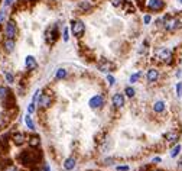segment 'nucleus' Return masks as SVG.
Returning a JSON list of instances; mask_svg holds the SVG:
<instances>
[{
  "label": "nucleus",
  "mask_w": 182,
  "mask_h": 171,
  "mask_svg": "<svg viewBox=\"0 0 182 171\" xmlns=\"http://www.w3.org/2000/svg\"><path fill=\"white\" fill-rule=\"evenodd\" d=\"M40 155L38 154V151L35 149H28V151H23L20 155H19V160L23 165H35L38 161H39Z\"/></svg>",
  "instance_id": "nucleus-1"
},
{
  "label": "nucleus",
  "mask_w": 182,
  "mask_h": 171,
  "mask_svg": "<svg viewBox=\"0 0 182 171\" xmlns=\"http://www.w3.org/2000/svg\"><path fill=\"white\" fill-rule=\"evenodd\" d=\"M163 26L168 32H175L176 29H179L182 26V20L179 18H165L163 19Z\"/></svg>",
  "instance_id": "nucleus-2"
},
{
  "label": "nucleus",
  "mask_w": 182,
  "mask_h": 171,
  "mask_svg": "<svg viewBox=\"0 0 182 171\" xmlns=\"http://www.w3.org/2000/svg\"><path fill=\"white\" fill-rule=\"evenodd\" d=\"M56 38H58V25H52L45 32V41L48 45H54L56 42Z\"/></svg>",
  "instance_id": "nucleus-3"
},
{
  "label": "nucleus",
  "mask_w": 182,
  "mask_h": 171,
  "mask_svg": "<svg viewBox=\"0 0 182 171\" xmlns=\"http://www.w3.org/2000/svg\"><path fill=\"white\" fill-rule=\"evenodd\" d=\"M104 103H106V99H104L103 94H96V96H93V97L88 100V104H90V107H91L93 110L101 109V107L104 106Z\"/></svg>",
  "instance_id": "nucleus-4"
},
{
  "label": "nucleus",
  "mask_w": 182,
  "mask_h": 171,
  "mask_svg": "<svg viewBox=\"0 0 182 171\" xmlns=\"http://www.w3.org/2000/svg\"><path fill=\"white\" fill-rule=\"evenodd\" d=\"M156 57H158L159 61H162V62H165V64H171V62H172V51L168 49V48H160V49H158Z\"/></svg>",
  "instance_id": "nucleus-5"
},
{
  "label": "nucleus",
  "mask_w": 182,
  "mask_h": 171,
  "mask_svg": "<svg viewBox=\"0 0 182 171\" xmlns=\"http://www.w3.org/2000/svg\"><path fill=\"white\" fill-rule=\"evenodd\" d=\"M52 102H54L52 94H49V93H40L39 100H38V104H39L40 109H48V107L52 104Z\"/></svg>",
  "instance_id": "nucleus-6"
},
{
  "label": "nucleus",
  "mask_w": 182,
  "mask_h": 171,
  "mask_svg": "<svg viewBox=\"0 0 182 171\" xmlns=\"http://www.w3.org/2000/svg\"><path fill=\"white\" fill-rule=\"evenodd\" d=\"M16 34H17L16 23H15L13 20H9V22L6 23V28H4V35H6V38H9V39H15Z\"/></svg>",
  "instance_id": "nucleus-7"
},
{
  "label": "nucleus",
  "mask_w": 182,
  "mask_h": 171,
  "mask_svg": "<svg viewBox=\"0 0 182 171\" xmlns=\"http://www.w3.org/2000/svg\"><path fill=\"white\" fill-rule=\"evenodd\" d=\"M71 31H73V34L75 36H78V38L82 36L84 32H85V25H84V22H82V20H74Z\"/></svg>",
  "instance_id": "nucleus-8"
},
{
  "label": "nucleus",
  "mask_w": 182,
  "mask_h": 171,
  "mask_svg": "<svg viewBox=\"0 0 182 171\" xmlns=\"http://www.w3.org/2000/svg\"><path fill=\"white\" fill-rule=\"evenodd\" d=\"M124 102H126V99H124V94H123V93H116V94H113V97H111V104H113L114 109L123 107V106H124Z\"/></svg>",
  "instance_id": "nucleus-9"
},
{
  "label": "nucleus",
  "mask_w": 182,
  "mask_h": 171,
  "mask_svg": "<svg viewBox=\"0 0 182 171\" xmlns=\"http://www.w3.org/2000/svg\"><path fill=\"white\" fill-rule=\"evenodd\" d=\"M159 77H160V74H159V70H156V68H149L146 73V78L149 83H156L159 80Z\"/></svg>",
  "instance_id": "nucleus-10"
},
{
  "label": "nucleus",
  "mask_w": 182,
  "mask_h": 171,
  "mask_svg": "<svg viewBox=\"0 0 182 171\" xmlns=\"http://www.w3.org/2000/svg\"><path fill=\"white\" fill-rule=\"evenodd\" d=\"M163 6H165L163 0H149L147 1V9L152 12H159Z\"/></svg>",
  "instance_id": "nucleus-11"
},
{
  "label": "nucleus",
  "mask_w": 182,
  "mask_h": 171,
  "mask_svg": "<svg viewBox=\"0 0 182 171\" xmlns=\"http://www.w3.org/2000/svg\"><path fill=\"white\" fill-rule=\"evenodd\" d=\"M98 70H100V71H104V73H110V71L114 70V64L107 61V60H101V61L98 62Z\"/></svg>",
  "instance_id": "nucleus-12"
},
{
  "label": "nucleus",
  "mask_w": 182,
  "mask_h": 171,
  "mask_svg": "<svg viewBox=\"0 0 182 171\" xmlns=\"http://www.w3.org/2000/svg\"><path fill=\"white\" fill-rule=\"evenodd\" d=\"M12 141L15 145H23L26 141V135L22 132H15V133H12Z\"/></svg>",
  "instance_id": "nucleus-13"
},
{
  "label": "nucleus",
  "mask_w": 182,
  "mask_h": 171,
  "mask_svg": "<svg viewBox=\"0 0 182 171\" xmlns=\"http://www.w3.org/2000/svg\"><path fill=\"white\" fill-rule=\"evenodd\" d=\"M25 65H26V68H28L29 71H33V70H36L38 62H36V60H35V57H32V55H28V57L25 58Z\"/></svg>",
  "instance_id": "nucleus-14"
},
{
  "label": "nucleus",
  "mask_w": 182,
  "mask_h": 171,
  "mask_svg": "<svg viewBox=\"0 0 182 171\" xmlns=\"http://www.w3.org/2000/svg\"><path fill=\"white\" fill-rule=\"evenodd\" d=\"M178 138H179V132L178 130H169L168 133H165V139L169 144H175L178 141Z\"/></svg>",
  "instance_id": "nucleus-15"
},
{
  "label": "nucleus",
  "mask_w": 182,
  "mask_h": 171,
  "mask_svg": "<svg viewBox=\"0 0 182 171\" xmlns=\"http://www.w3.org/2000/svg\"><path fill=\"white\" fill-rule=\"evenodd\" d=\"M75 165H77V160H75L74 157L65 158V161H64V164H62L64 170H67V171H71L73 168H75Z\"/></svg>",
  "instance_id": "nucleus-16"
},
{
  "label": "nucleus",
  "mask_w": 182,
  "mask_h": 171,
  "mask_svg": "<svg viewBox=\"0 0 182 171\" xmlns=\"http://www.w3.org/2000/svg\"><path fill=\"white\" fill-rule=\"evenodd\" d=\"M165 110V102L163 100H158L153 103V112L155 113H162Z\"/></svg>",
  "instance_id": "nucleus-17"
},
{
  "label": "nucleus",
  "mask_w": 182,
  "mask_h": 171,
  "mask_svg": "<svg viewBox=\"0 0 182 171\" xmlns=\"http://www.w3.org/2000/svg\"><path fill=\"white\" fill-rule=\"evenodd\" d=\"M3 46H4V49H6L7 52H13V51H15V41L6 38V41L3 42Z\"/></svg>",
  "instance_id": "nucleus-18"
},
{
  "label": "nucleus",
  "mask_w": 182,
  "mask_h": 171,
  "mask_svg": "<svg viewBox=\"0 0 182 171\" xmlns=\"http://www.w3.org/2000/svg\"><path fill=\"white\" fill-rule=\"evenodd\" d=\"M67 76H68V71L65 68H58L56 73H55V78L56 80H64Z\"/></svg>",
  "instance_id": "nucleus-19"
},
{
  "label": "nucleus",
  "mask_w": 182,
  "mask_h": 171,
  "mask_svg": "<svg viewBox=\"0 0 182 171\" xmlns=\"http://www.w3.org/2000/svg\"><path fill=\"white\" fill-rule=\"evenodd\" d=\"M78 7H79V10H81V12L87 13V12H90V10H91V3H90V1H87V0H84V1H81V3H79V6H78Z\"/></svg>",
  "instance_id": "nucleus-20"
},
{
  "label": "nucleus",
  "mask_w": 182,
  "mask_h": 171,
  "mask_svg": "<svg viewBox=\"0 0 182 171\" xmlns=\"http://www.w3.org/2000/svg\"><path fill=\"white\" fill-rule=\"evenodd\" d=\"M10 96V93H9V88L7 87H3V86H0V102H4L7 97Z\"/></svg>",
  "instance_id": "nucleus-21"
},
{
  "label": "nucleus",
  "mask_w": 182,
  "mask_h": 171,
  "mask_svg": "<svg viewBox=\"0 0 182 171\" xmlns=\"http://www.w3.org/2000/svg\"><path fill=\"white\" fill-rule=\"evenodd\" d=\"M25 123H26V126L31 129V130H35V123H33V121H32V118H31L29 113L25 116Z\"/></svg>",
  "instance_id": "nucleus-22"
},
{
  "label": "nucleus",
  "mask_w": 182,
  "mask_h": 171,
  "mask_svg": "<svg viewBox=\"0 0 182 171\" xmlns=\"http://www.w3.org/2000/svg\"><path fill=\"white\" fill-rule=\"evenodd\" d=\"M28 142H29V145H31L32 148H38L39 144H40V141H39L38 136H31V138L28 139Z\"/></svg>",
  "instance_id": "nucleus-23"
},
{
  "label": "nucleus",
  "mask_w": 182,
  "mask_h": 171,
  "mask_svg": "<svg viewBox=\"0 0 182 171\" xmlns=\"http://www.w3.org/2000/svg\"><path fill=\"white\" fill-rule=\"evenodd\" d=\"M179 152H181V145H179V144H176V145L171 149L169 155H171L172 158H175V157H178V155H179Z\"/></svg>",
  "instance_id": "nucleus-24"
},
{
  "label": "nucleus",
  "mask_w": 182,
  "mask_h": 171,
  "mask_svg": "<svg viewBox=\"0 0 182 171\" xmlns=\"http://www.w3.org/2000/svg\"><path fill=\"white\" fill-rule=\"evenodd\" d=\"M124 93H126V97H135V94H136V90H135L133 87L127 86V87L124 88Z\"/></svg>",
  "instance_id": "nucleus-25"
},
{
  "label": "nucleus",
  "mask_w": 182,
  "mask_h": 171,
  "mask_svg": "<svg viewBox=\"0 0 182 171\" xmlns=\"http://www.w3.org/2000/svg\"><path fill=\"white\" fill-rule=\"evenodd\" d=\"M4 78H6V81H7L9 84L15 83V76H13L12 73H9V71H6V73H4Z\"/></svg>",
  "instance_id": "nucleus-26"
},
{
  "label": "nucleus",
  "mask_w": 182,
  "mask_h": 171,
  "mask_svg": "<svg viewBox=\"0 0 182 171\" xmlns=\"http://www.w3.org/2000/svg\"><path fill=\"white\" fill-rule=\"evenodd\" d=\"M139 77H140V73H139V71H137V73H135V74H132V76H130V83H132V84L137 83Z\"/></svg>",
  "instance_id": "nucleus-27"
},
{
  "label": "nucleus",
  "mask_w": 182,
  "mask_h": 171,
  "mask_svg": "<svg viewBox=\"0 0 182 171\" xmlns=\"http://www.w3.org/2000/svg\"><path fill=\"white\" fill-rule=\"evenodd\" d=\"M40 93H42L40 90H36V91L33 93V96H32V103H35V104H36V102L39 100V96H40Z\"/></svg>",
  "instance_id": "nucleus-28"
},
{
  "label": "nucleus",
  "mask_w": 182,
  "mask_h": 171,
  "mask_svg": "<svg viewBox=\"0 0 182 171\" xmlns=\"http://www.w3.org/2000/svg\"><path fill=\"white\" fill-rule=\"evenodd\" d=\"M62 38H64V41H65V42H68V39H70V31H68V28H64Z\"/></svg>",
  "instance_id": "nucleus-29"
},
{
  "label": "nucleus",
  "mask_w": 182,
  "mask_h": 171,
  "mask_svg": "<svg viewBox=\"0 0 182 171\" xmlns=\"http://www.w3.org/2000/svg\"><path fill=\"white\" fill-rule=\"evenodd\" d=\"M35 109H36V104L31 102V104L28 106V113H29V115H31V113H33V112H35Z\"/></svg>",
  "instance_id": "nucleus-30"
},
{
  "label": "nucleus",
  "mask_w": 182,
  "mask_h": 171,
  "mask_svg": "<svg viewBox=\"0 0 182 171\" xmlns=\"http://www.w3.org/2000/svg\"><path fill=\"white\" fill-rule=\"evenodd\" d=\"M129 170H130L129 165H117L116 167V171H129Z\"/></svg>",
  "instance_id": "nucleus-31"
},
{
  "label": "nucleus",
  "mask_w": 182,
  "mask_h": 171,
  "mask_svg": "<svg viewBox=\"0 0 182 171\" xmlns=\"http://www.w3.org/2000/svg\"><path fill=\"white\" fill-rule=\"evenodd\" d=\"M3 171H17V168L15 167V165H12V164H7L6 167H4V170Z\"/></svg>",
  "instance_id": "nucleus-32"
},
{
  "label": "nucleus",
  "mask_w": 182,
  "mask_h": 171,
  "mask_svg": "<svg viewBox=\"0 0 182 171\" xmlns=\"http://www.w3.org/2000/svg\"><path fill=\"white\" fill-rule=\"evenodd\" d=\"M107 81H109V86H114V83H116V78H114L111 74H109V76H107Z\"/></svg>",
  "instance_id": "nucleus-33"
},
{
  "label": "nucleus",
  "mask_w": 182,
  "mask_h": 171,
  "mask_svg": "<svg viewBox=\"0 0 182 171\" xmlns=\"http://www.w3.org/2000/svg\"><path fill=\"white\" fill-rule=\"evenodd\" d=\"M176 94H178V97L182 96V83H178V84H176Z\"/></svg>",
  "instance_id": "nucleus-34"
},
{
  "label": "nucleus",
  "mask_w": 182,
  "mask_h": 171,
  "mask_svg": "<svg viewBox=\"0 0 182 171\" xmlns=\"http://www.w3.org/2000/svg\"><path fill=\"white\" fill-rule=\"evenodd\" d=\"M110 1H111V4H114L116 7H117V6H120V4L123 3V0H110Z\"/></svg>",
  "instance_id": "nucleus-35"
},
{
  "label": "nucleus",
  "mask_w": 182,
  "mask_h": 171,
  "mask_svg": "<svg viewBox=\"0 0 182 171\" xmlns=\"http://www.w3.org/2000/svg\"><path fill=\"white\" fill-rule=\"evenodd\" d=\"M150 20H152V18H150L149 15H145V18H143V22H145L146 25H149V23H150Z\"/></svg>",
  "instance_id": "nucleus-36"
},
{
  "label": "nucleus",
  "mask_w": 182,
  "mask_h": 171,
  "mask_svg": "<svg viewBox=\"0 0 182 171\" xmlns=\"http://www.w3.org/2000/svg\"><path fill=\"white\" fill-rule=\"evenodd\" d=\"M4 18H6V12H4V10H0V23L4 20Z\"/></svg>",
  "instance_id": "nucleus-37"
},
{
  "label": "nucleus",
  "mask_w": 182,
  "mask_h": 171,
  "mask_svg": "<svg viewBox=\"0 0 182 171\" xmlns=\"http://www.w3.org/2000/svg\"><path fill=\"white\" fill-rule=\"evenodd\" d=\"M160 161H162V158H160V157H156V158L152 160V164H159Z\"/></svg>",
  "instance_id": "nucleus-38"
},
{
  "label": "nucleus",
  "mask_w": 182,
  "mask_h": 171,
  "mask_svg": "<svg viewBox=\"0 0 182 171\" xmlns=\"http://www.w3.org/2000/svg\"><path fill=\"white\" fill-rule=\"evenodd\" d=\"M13 1H15V0H6V1H4V6H10Z\"/></svg>",
  "instance_id": "nucleus-39"
},
{
  "label": "nucleus",
  "mask_w": 182,
  "mask_h": 171,
  "mask_svg": "<svg viewBox=\"0 0 182 171\" xmlns=\"http://www.w3.org/2000/svg\"><path fill=\"white\" fill-rule=\"evenodd\" d=\"M43 170H45V171H51V168H49V165H48V164H45V167H43Z\"/></svg>",
  "instance_id": "nucleus-40"
},
{
  "label": "nucleus",
  "mask_w": 182,
  "mask_h": 171,
  "mask_svg": "<svg viewBox=\"0 0 182 171\" xmlns=\"http://www.w3.org/2000/svg\"><path fill=\"white\" fill-rule=\"evenodd\" d=\"M179 167H181V168H182V161H181V163H179Z\"/></svg>",
  "instance_id": "nucleus-41"
},
{
  "label": "nucleus",
  "mask_w": 182,
  "mask_h": 171,
  "mask_svg": "<svg viewBox=\"0 0 182 171\" xmlns=\"http://www.w3.org/2000/svg\"><path fill=\"white\" fill-rule=\"evenodd\" d=\"M152 171H160V170H152Z\"/></svg>",
  "instance_id": "nucleus-42"
},
{
  "label": "nucleus",
  "mask_w": 182,
  "mask_h": 171,
  "mask_svg": "<svg viewBox=\"0 0 182 171\" xmlns=\"http://www.w3.org/2000/svg\"><path fill=\"white\" fill-rule=\"evenodd\" d=\"M179 1H181V4H182V0H179Z\"/></svg>",
  "instance_id": "nucleus-43"
}]
</instances>
